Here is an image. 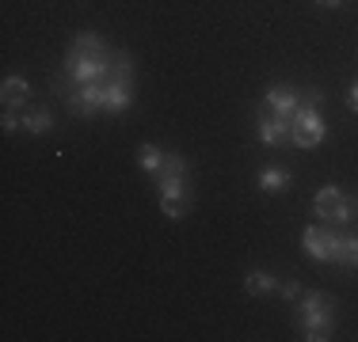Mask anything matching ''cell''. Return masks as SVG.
I'll list each match as a JSON object with an SVG mask.
<instances>
[{
    "instance_id": "cell-1",
    "label": "cell",
    "mask_w": 358,
    "mask_h": 342,
    "mask_svg": "<svg viewBox=\"0 0 358 342\" xmlns=\"http://www.w3.org/2000/svg\"><path fill=\"white\" fill-rule=\"evenodd\" d=\"M110 65H115V57L103 46V38L88 31L76 34L69 57H65V73H69L73 88L76 84H92V80H110Z\"/></svg>"
},
{
    "instance_id": "cell-2",
    "label": "cell",
    "mask_w": 358,
    "mask_h": 342,
    "mask_svg": "<svg viewBox=\"0 0 358 342\" xmlns=\"http://www.w3.org/2000/svg\"><path fill=\"white\" fill-rule=\"evenodd\" d=\"M320 91H305L301 107H297V114L289 118V141L297 144V149H317V144L324 141V133H328V126H324L320 118Z\"/></svg>"
},
{
    "instance_id": "cell-3",
    "label": "cell",
    "mask_w": 358,
    "mask_h": 342,
    "mask_svg": "<svg viewBox=\"0 0 358 342\" xmlns=\"http://www.w3.org/2000/svg\"><path fill=\"white\" fill-rule=\"evenodd\" d=\"M313 209H317L320 221H331V225H343V221L355 217V205L343 198V194L336 191V186H324L317 191V202H313Z\"/></svg>"
},
{
    "instance_id": "cell-4",
    "label": "cell",
    "mask_w": 358,
    "mask_h": 342,
    "mask_svg": "<svg viewBox=\"0 0 358 342\" xmlns=\"http://www.w3.org/2000/svg\"><path fill=\"white\" fill-rule=\"evenodd\" d=\"M103 99H107V80H92V84H76L69 91V110L73 114H96L103 110Z\"/></svg>"
},
{
    "instance_id": "cell-5",
    "label": "cell",
    "mask_w": 358,
    "mask_h": 342,
    "mask_svg": "<svg viewBox=\"0 0 358 342\" xmlns=\"http://www.w3.org/2000/svg\"><path fill=\"white\" fill-rule=\"evenodd\" d=\"M301 244H305V255H309V259H317V262H328V259H336L339 236L331 232V228H320V225H313V228H305V232H301Z\"/></svg>"
},
{
    "instance_id": "cell-6",
    "label": "cell",
    "mask_w": 358,
    "mask_h": 342,
    "mask_svg": "<svg viewBox=\"0 0 358 342\" xmlns=\"http://www.w3.org/2000/svg\"><path fill=\"white\" fill-rule=\"evenodd\" d=\"M183 175H187V164H183V156H168V160H164V168L157 171L160 194H187V186H183Z\"/></svg>"
},
{
    "instance_id": "cell-7",
    "label": "cell",
    "mask_w": 358,
    "mask_h": 342,
    "mask_svg": "<svg viewBox=\"0 0 358 342\" xmlns=\"http://www.w3.org/2000/svg\"><path fill=\"white\" fill-rule=\"evenodd\" d=\"M297 323H301V331H305V339H309V342H324V339H331V308L301 312V315H297Z\"/></svg>"
},
{
    "instance_id": "cell-8",
    "label": "cell",
    "mask_w": 358,
    "mask_h": 342,
    "mask_svg": "<svg viewBox=\"0 0 358 342\" xmlns=\"http://www.w3.org/2000/svg\"><path fill=\"white\" fill-rule=\"evenodd\" d=\"M267 107L278 118H294L297 107H301V96L294 88H286V84H275V88H267Z\"/></svg>"
},
{
    "instance_id": "cell-9",
    "label": "cell",
    "mask_w": 358,
    "mask_h": 342,
    "mask_svg": "<svg viewBox=\"0 0 358 342\" xmlns=\"http://www.w3.org/2000/svg\"><path fill=\"white\" fill-rule=\"evenodd\" d=\"M259 141L271 144V149L286 144V141H289V118H278V114L263 118V122H259Z\"/></svg>"
},
{
    "instance_id": "cell-10",
    "label": "cell",
    "mask_w": 358,
    "mask_h": 342,
    "mask_svg": "<svg viewBox=\"0 0 358 342\" xmlns=\"http://www.w3.org/2000/svg\"><path fill=\"white\" fill-rule=\"evenodd\" d=\"M126 107H130V84H122V80H115V76H110V80H107L103 110H110V114H122Z\"/></svg>"
},
{
    "instance_id": "cell-11",
    "label": "cell",
    "mask_w": 358,
    "mask_h": 342,
    "mask_svg": "<svg viewBox=\"0 0 358 342\" xmlns=\"http://www.w3.org/2000/svg\"><path fill=\"white\" fill-rule=\"evenodd\" d=\"M255 183H259L263 194H278V191H286L289 171H286V168H263L259 175H255Z\"/></svg>"
},
{
    "instance_id": "cell-12",
    "label": "cell",
    "mask_w": 358,
    "mask_h": 342,
    "mask_svg": "<svg viewBox=\"0 0 358 342\" xmlns=\"http://www.w3.org/2000/svg\"><path fill=\"white\" fill-rule=\"evenodd\" d=\"M0 91H4V107L12 110V107H20V103L31 96V84L23 80V76H8V80L0 84Z\"/></svg>"
},
{
    "instance_id": "cell-13",
    "label": "cell",
    "mask_w": 358,
    "mask_h": 342,
    "mask_svg": "<svg viewBox=\"0 0 358 342\" xmlns=\"http://www.w3.org/2000/svg\"><path fill=\"white\" fill-rule=\"evenodd\" d=\"M164 160H168V152H160L157 144H141L138 149V168L149 171V175H157V171L164 168Z\"/></svg>"
},
{
    "instance_id": "cell-14",
    "label": "cell",
    "mask_w": 358,
    "mask_h": 342,
    "mask_svg": "<svg viewBox=\"0 0 358 342\" xmlns=\"http://www.w3.org/2000/svg\"><path fill=\"white\" fill-rule=\"evenodd\" d=\"M339 267H358V236H339V247H336V259Z\"/></svg>"
},
{
    "instance_id": "cell-15",
    "label": "cell",
    "mask_w": 358,
    "mask_h": 342,
    "mask_svg": "<svg viewBox=\"0 0 358 342\" xmlns=\"http://www.w3.org/2000/svg\"><path fill=\"white\" fill-rule=\"evenodd\" d=\"M244 289H248L252 297H259V293H271V289H278V281H275V274H263V270H252L248 278H244Z\"/></svg>"
},
{
    "instance_id": "cell-16",
    "label": "cell",
    "mask_w": 358,
    "mask_h": 342,
    "mask_svg": "<svg viewBox=\"0 0 358 342\" xmlns=\"http://www.w3.org/2000/svg\"><path fill=\"white\" fill-rule=\"evenodd\" d=\"M23 130L27 133H50L54 130V114H50V110H35V114L23 118Z\"/></svg>"
},
{
    "instance_id": "cell-17",
    "label": "cell",
    "mask_w": 358,
    "mask_h": 342,
    "mask_svg": "<svg viewBox=\"0 0 358 342\" xmlns=\"http://www.w3.org/2000/svg\"><path fill=\"white\" fill-rule=\"evenodd\" d=\"M160 209H164V217L179 221L187 213V194H160Z\"/></svg>"
},
{
    "instance_id": "cell-18",
    "label": "cell",
    "mask_w": 358,
    "mask_h": 342,
    "mask_svg": "<svg viewBox=\"0 0 358 342\" xmlns=\"http://www.w3.org/2000/svg\"><path fill=\"white\" fill-rule=\"evenodd\" d=\"M110 76H115V80H122V84H130V80H134V61H130V54H115Z\"/></svg>"
},
{
    "instance_id": "cell-19",
    "label": "cell",
    "mask_w": 358,
    "mask_h": 342,
    "mask_svg": "<svg viewBox=\"0 0 358 342\" xmlns=\"http://www.w3.org/2000/svg\"><path fill=\"white\" fill-rule=\"evenodd\" d=\"M317 308H331V297H324V293H301L297 315H301V312H317Z\"/></svg>"
},
{
    "instance_id": "cell-20",
    "label": "cell",
    "mask_w": 358,
    "mask_h": 342,
    "mask_svg": "<svg viewBox=\"0 0 358 342\" xmlns=\"http://www.w3.org/2000/svg\"><path fill=\"white\" fill-rule=\"evenodd\" d=\"M278 293H282L286 301H301V285H297V281H282V285H278Z\"/></svg>"
},
{
    "instance_id": "cell-21",
    "label": "cell",
    "mask_w": 358,
    "mask_h": 342,
    "mask_svg": "<svg viewBox=\"0 0 358 342\" xmlns=\"http://www.w3.org/2000/svg\"><path fill=\"white\" fill-rule=\"evenodd\" d=\"M0 126H4V133H12V130H20V118H15L12 110H4V122Z\"/></svg>"
},
{
    "instance_id": "cell-22",
    "label": "cell",
    "mask_w": 358,
    "mask_h": 342,
    "mask_svg": "<svg viewBox=\"0 0 358 342\" xmlns=\"http://www.w3.org/2000/svg\"><path fill=\"white\" fill-rule=\"evenodd\" d=\"M347 107H351V110H358V80L351 84V91H347Z\"/></svg>"
},
{
    "instance_id": "cell-23",
    "label": "cell",
    "mask_w": 358,
    "mask_h": 342,
    "mask_svg": "<svg viewBox=\"0 0 358 342\" xmlns=\"http://www.w3.org/2000/svg\"><path fill=\"white\" fill-rule=\"evenodd\" d=\"M320 4H324V8H339L343 0H320Z\"/></svg>"
}]
</instances>
